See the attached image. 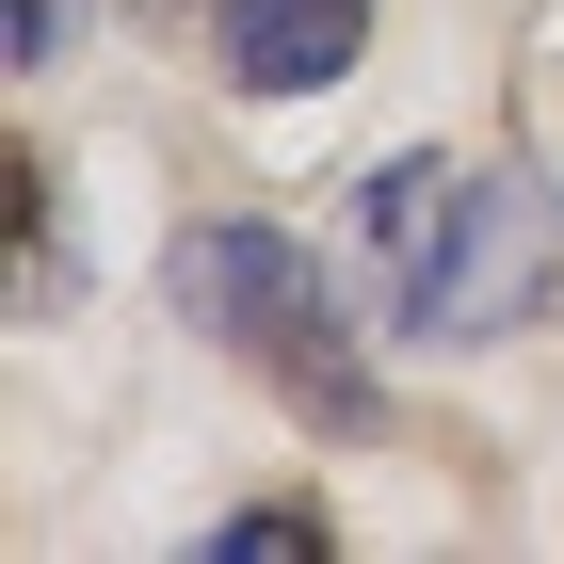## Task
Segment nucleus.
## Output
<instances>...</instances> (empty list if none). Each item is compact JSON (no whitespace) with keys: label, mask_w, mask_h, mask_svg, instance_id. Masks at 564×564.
I'll use <instances>...</instances> for the list:
<instances>
[{"label":"nucleus","mask_w":564,"mask_h":564,"mask_svg":"<svg viewBox=\"0 0 564 564\" xmlns=\"http://www.w3.org/2000/svg\"><path fill=\"white\" fill-rule=\"evenodd\" d=\"M549 274H564V210L500 162V177H468L452 259H435V291L403 306V339H500V323H532V306H549Z\"/></svg>","instance_id":"2"},{"label":"nucleus","mask_w":564,"mask_h":564,"mask_svg":"<svg viewBox=\"0 0 564 564\" xmlns=\"http://www.w3.org/2000/svg\"><path fill=\"white\" fill-rule=\"evenodd\" d=\"M210 48H226L242 97H323L355 48H371V0H226Z\"/></svg>","instance_id":"3"},{"label":"nucleus","mask_w":564,"mask_h":564,"mask_svg":"<svg viewBox=\"0 0 564 564\" xmlns=\"http://www.w3.org/2000/svg\"><path fill=\"white\" fill-rule=\"evenodd\" d=\"M323 549H339V532L306 517V500H242V517L210 532V564H323Z\"/></svg>","instance_id":"4"},{"label":"nucleus","mask_w":564,"mask_h":564,"mask_svg":"<svg viewBox=\"0 0 564 564\" xmlns=\"http://www.w3.org/2000/svg\"><path fill=\"white\" fill-rule=\"evenodd\" d=\"M65 17H82V0H17V17H0V48H17V65H48V48H65Z\"/></svg>","instance_id":"5"},{"label":"nucleus","mask_w":564,"mask_h":564,"mask_svg":"<svg viewBox=\"0 0 564 564\" xmlns=\"http://www.w3.org/2000/svg\"><path fill=\"white\" fill-rule=\"evenodd\" d=\"M177 306L210 323L226 355H259L274 388L306 403V420H371V355H355V306L323 291V259H306L291 226H177Z\"/></svg>","instance_id":"1"}]
</instances>
